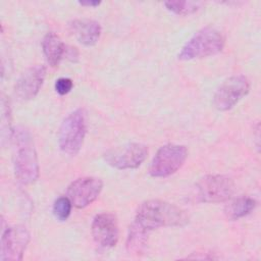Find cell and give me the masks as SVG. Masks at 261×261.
Returning a JSON list of instances; mask_svg holds the SVG:
<instances>
[{
	"instance_id": "9",
	"label": "cell",
	"mask_w": 261,
	"mask_h": 261,
	"mask_svg": "<svg viewBox=\"0 0 261 261\" xmlns=\"http://www.w3.org/2000/svg\"><path fill=\"white\" fill-rule=\"evenodd\" d=\"M102 188L103 182L98 177H81L68 186L67 197L74 207L85 208L98 198Z\"/></svg>"
},
{
	"instance_id": "6",
	"label": "cell",
	"mask_w": 261,
	"mask_h": 261,
	"mask_svg": "<svg viewBox=\"0 0 261 261\" xmlns=\"http://www.w3.org/2000/svg\"><path fill=\"white\" fill-rule=\"evenodd\" d=\"M234 192V182L226 175L211 174L202 177L196 185L199 202L219 203L228 200Z\"/></svg>"
},
{
	"instance_id": "14",
	"label": "cell",
	"mask_w": 261,
	"mask_h": 261,
	"mask_svg": "<svg viewBox=\"0 0 261 261\" xmlns=\"http://www.w3.org/2000/svg\"><path fill=\"white\" fill-rule=\"evenodd\" d=\"M42 47L48 63L52 67L58 66L62 57L65 54L66 49V46L63 44L59 36L52 32L48 33L43 39Z\"/></svg>"
},
{
	"instance_id": "8",
	"label": "cell",
	"mask_w": 261,
	"mask_h": 261,
	"mask_svg": "<svg viewBox=\"0 0 261 261\" xmlns=\"http://www.w3.org/2000/svg\"><path fill=\"white\" fill-rule=\"evenodd\" d=\"M148 148L141 143H128L108 150L104 154L105 161L116 169H133L139 167L147 158Z\"/></svg>"
},
{
	"instance_id": "20",
	"label": "cell",
	"mask_w": 261,
	"mask_h": 261,
	"mask_svg": "<svg viewBox=\"0 0 261 261\" xmlns=\"http://www.w3.org/2000/svg\"><path fill=\"white\" fill-rule=\"evenodd\" d=\"M69 60L71 61H74V59L77 58L79 56V53H77V50L76 48H72V47H66L65 49V54H64Z\"/></svg>"
},
{
	"instance_id": "3",
	"label": "cell",
	"mask_w": 261,
	"mask_h": 261,
	"mask_svg": "<svg viewBox=\"0 0 261 261\" xmlns=\"http://www.w3.org/2000/svg\"><path fill=\"white\" fill-rule=\"evenodd\" d=\"M223 34L211 27H205L198 31L181 48L178 53L179 60L201 59L219 53L224 46Z\"/></svg>"
},
{
	"instance_id": "21",
	"label": "cell",
	"mask_w": 261,
	"mask_h": 261,
	"mask_svg": "<svg viewBox=\"0 0 261 261\" xmlns=\"http://www.w3.org/2000/svg\"><path fill=\"white\" fill-rule=\"evenodd\" d=\"M81 5L83 6H89V7H96L98 5H100V1H89V0H86V1H80L79 2Z\"/></svg>"
},
{
	"instance_id": "18",
	"label": "cell",
	"mask_w": 261,
	"mask_h": 261,
	"mask_svg": "<svg viewBox=\"0 0 261 261\" xmlns=\"http://www.w3.org/2000/svg\"><path fill=\"white\" fill-rule=\"evenodd\" d=\"M72 203L68 199V197H59L55 200L53 205V214L54 216L60 220L64 221L68 218L71 212Z\"/></svg>"
},
{
	"instance_id": "2",
	"label": "cell",
	"mask_w": 261,
	"mask_h": 261,
	"mask_svg": "<svg viewBox=\"0 0 261 261\" xmlns=\"http://www.w3.org/2000/svg\"><path fill=\"white\" fill-rule=\"evenodd\" d=\"M15 143L14 172L17 179L23 185L35 182L39 177V163L34 143L29 130L23 127L13 133Z\"/></svg>"
},
{
	"instance_id": "5",
	"label": "cell",
	"mask_w": 261,
	"mask_h": 261,
	"mask_svg": "<svg viewBox=\"0 0 261 261\" xmlns=\"http://www.w3.org/2000/svg\"><path fill=\"white\" fill-rule=\"evenodd\" d=\"M188 157V149L182 145L167 144L162 146L154 156L149 173L153 177H167L176 172Z\"/></svg>"
},
{
	"instance_id": "16",
	"label": "cell",
	"mask_w": 261,
	"mask_h": 261,
	"mask_svg": "<svg viewBox=\"0 0 261 261\" xmlns=\"http://www.w3.org/2000/svg\"><path fill=\"white\" fill-rule=\"evenodd\" d=\"M256 207V201L251 197H239L230 201L224 208V213L231 220L239 219L251 213Z\"/></svg>"
},
{
	"instance_id": "1",
	"label": "cell",
	"mask_w": 261,
	"mask_h": 261,
	"mask_svg": "<svg viewBox=\"0 0 261 261\" xmlns=\"http://www.w3.org/2000/svg\"><path fill=\"white\" fill-rule=\"evenodd\" d=\"M134 221L151 231L165 226H182L189 222V216L185 210L174 204L161 200H148L139 206Z\"/></svg>"
},
{
	"instance_id": "19",
	"label": "cell",
	"mask_w": 261,
	"mask_h": 261,
	"mask_svg": "<svg viewBox=\"0 0 261 261\" xmlns=\"http://www.w3.org/2000/svg\"><path fill=\"white\" fill-rule=\"evenodd\" d=\"M73 87L72 81L68 77H60L55 82V90L59 95L68 94Z\"/></svg>"
},
{
	"instance_id": "13",
	"label": "cell",
	"mask_w": 261,
	"mask_h": 261,
	"mask_svg": "<svg viewBox=\"0 0 261 261\" xmlns=\"http://www.w3.org/2000/svg\"><path fill=\"white\" fill-rule=\"evenodd\" d=\"M73 37L85 46L95 45L101 35V25L93 19H73L68 24Z\"/></svg>"
},
{
	"instance_id": "4",
	"label": "cell",
	"mask_w": 261,
	"mask_h": 261,
	"mask_svg": "<svg viewBox=\"0 0 261 261\" xmlns=\"http://www.w3.org/2000/svg\"><path fill=\"white\" fill-rule=\"evenodd\" d=\"M86 133V111L84 109H76L68 114L60 125L58 143L61 151L68 155H76L83 147Z\"/></svg>"
},
{
	"instance_id": "7",
	"label": "cell",
	"mask_w": 261,
	"mask_h": 261,
	"mask_svg": "<svg viewBox=\"0 0 261 261\" xmlns=\"http://www.w3.org/2000/svg\"><path fill=\"white\" fill-rule=\"evenodd\" d=\"M249 90L250 82L245 75H232L218 87L213 97V104L220 111L228 110L245 97Z\"/></svg>"
},
{
	"instance_id": "12",
	"label": "cell",
	"mask_w": 261,
	"mask_h": 261,
	"mask_svg": "<svg viewBox=\"0 0 261 261\" xmlns=\"http://www.w3.org/2000/svg\"><path fill=\"white\" fill-rule=\"evenodd\" d=\"M46 76V67L36 64L29 67L14 86L15 95L21 100H31L39 93Z\"/></svg>"
},
{
	"instance_id": "11",
	"label": "cell",
	"mask_w": 261,
	"mask_h": 261,
	"mask_svg": "<svg viewBox=\"0 0 261 261\" xmlns=\"http://www.w3.org/2000/svg\"><path fill=\"white\" fill-rule=\"evenodd\" d=\"M92 236L99 246L103 248L114 247L119 238L116 216L109 212L97 214L92 222Z\"/></svg>"
},
{
	"instance_id": "17",
	"label": "cell",
	"mask_w": 261,
	"mask_h": 261,
	"mask_svg": "<svg viewBox=\"0 0 261 261\" xmlns=\"http://www.w3.org/2000/svg\"><path fill=\"white\" fill-rule=\"evenodd\" d=\"M166 8L178 15H187L194 13L200 8V2L194 1H167L164 3Z\"/></svg>"
},
{
	"instance_id": "10",
	"label": "cell",
	"mask_w": 261,
	"mask_h": 261,
	"mask_svg": "<svg viewBox=\"0 0 261 261\" xmlns=\"http://www.w3.org/2000/svg\"><path fill=\"white\" fill-rule=\"evenodd\" d=\"M30 242V233L23 226L8 227L1 239V260H21Z\"/></svg>"
},
{
	"instance_id": "15",
	"label": "cell",
	"mask_w": 261,
	"mask_h": 261,
	"mask_svg": "<svg viewBox=\"0 0 261 261\" xmlns=\"http://www.w3.org/2000/svg\"><path fill=\"white\" fill-rule=\"evenodd\" d=\"M150 231L141 227L135 221L129 226L126 239V250L132 254H142L145 252L148 244Z\"/></svg>"
}]
</instances>
